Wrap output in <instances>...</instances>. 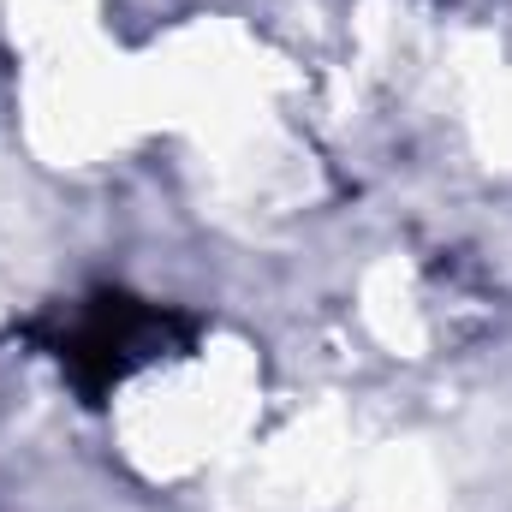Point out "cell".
<instances>
[{
	"mask_svg": "<svg viewBox=\"0 0 512 512\" xmlns=\"http://www.w3.org/2000/svg\"><path fill=\"white\" fill-rule=\"evenodd\" d=\"M18 340L36 346L90 411H102L114 399V387H126L137 370H149L161 358H185L203 340V316L179 310V304L137 298L126 286H96L84 298H66V304L30 316L18 328Z\"/></svg>",
	"mask_w": 512,
	"mask_h": 512,
	"instance_id": "6da1fadb",
	"label": "cell"
}]
</instances>
